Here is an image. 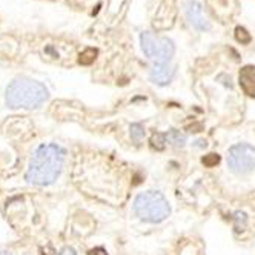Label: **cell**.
<instances>
[{
	"label": "cell",
	"instance_id": "obj_1",
	"mask_svg": "<svg viewBox=\"0 0 255 255\" xmlns=\"http://www.w3.org/2000/svg\"><path fill=\"white\" fill-rule=\"evenodd\" d=\"M65 163V151L54 143L40 145L31 155L25 180L36 186L52 185L59 178Z\"/></svg>",
	"mask_w": 255,
	"mask_h": 255
},
{
	"label": "cell",
	"instance_id": "obj_2",
	"mask_svg": "<svg viewBox=\"0 0 255 255\" xmlns=\"http://www.w3.org/2000/svg\"><path fill=\"white\" fill-rule=\"evenodd\" d=\"M49 97L43 83L28 77L14 79L6 88L5 102L9 109H36Z\"/></svg>",
	"mask_w": 255,
	"mask_h": 255
},
{
	"label": "cell",
	"instance_id": "obj_3",
	"mask_svg": "<svg viewBox=\"0 0 255 255\" xmlns=\"http://www.w3.org/2000/svg\"><path fill=\"white\" fill-rule=\"evenodd\" d=\"M134 212L143 221L160 223L171 214V206H169L168 200L162 192H158V191H146V192L137 195L134 201Z\"/></svg>",
	"mask_w": 255,
	"mask_h": 255
},
{
	"label": "cell",
	"instance_id": "obj_4",
	"mask_svg": "<svg viewBox=\"0 0 255 255\" xmlns=\"http://www.w3.org/2000/svg\"><path fill=\"white\" fill-rule=\"evenodd\" d=\"M140 45L146 57L154 60L155 65H166V63L171 62L175 52L174 42L171 39L155 37L148 31L140 34Z\"/></svg>",
	"mask_w": 255,
	"mask_h": 255
},
{
	"label": "cell",
	"instance_id": "obj_5",
	"mask_svg": "<svg viewBox=\"0 0 255 255\" xmlns=\"http://www.w3.org/2000/svg\"><path fill=\"white\" fill-rule=\"evenodd\" d=\"M228 166L237 175H246L255 168V148L248 143H237L228 151Z\"/></svg>",
	"mask_w": 255,
	"mask_h": 255
},
{
	"label": "cell",
	"instance_id": "obj_6",
	"mask_svg": "<svg viewBox=\"0 0 255 255\" xmlns=\"http://www.w3.org/2000/svg\"><path fill=\"white\" fill-rule=\"evenodd\" d=\"M186 19L198 31H208L211 28L209 20L203 11V6L195 2V0H191V2L186 3Z\"/></svg>",
	"mask_w": 255,
	"mask_h": 255
},
{
	"label": "cell",
	"instance_id": "obj_7",
	"mask_svg": "<svg viewBox=\"0 0 255 255\" xmlns=\"http://www.w3.org/2000/svg\"><path fill=\"white\" fill-rule=\"evenodd\" d=\"M175 69L166 63V65H154V68L149 71V80L155 85H160V86H165V85L171 83V80L174 79Z\"/></svg>",
	"mask_w": 255,
	"mask_h": 255
},
{
	"label": "cell",
	"instance_id": "obj_8",
	"mask_svg": "<svg viewBox=\"0 0 255 255\" xmlns=\"http://www.w3.org/2000/svg\"><path fill=\"white\" fill-rule=\"evenodd\" d=\"M240 86L249 97H255V68L246 66L240 71Z\"/></svg>",
	"mask_w": 255,
	"mask_h": 255
},
{
	"label": "cell",
	"instance_id": "obj_9",
	"mask_svg": "<svg viewBox=\"0 0 255 255\" xmlns=\"http://www.w3.org/2000/svg\"><path fill=\"white\" fill-rule=\"evenodd\" d=\"M97 54H99V51L95 49V48H86L83 52H80V56H79V63L80 65H91V63H94V60L97 59Z\"/></svg>",
	"mask_w": 255,
	"mask_h": 255
},
{
	"label": "cell",
	"instance_id": "obj_10",
	"mask_svg": "<svg viewBox=\"0 0 255 255\" xmlns=\"http://www.w3.org/2000/svg\"><path fill=\"white\" fill-rule=\"evenodd\" d=\"M166 139L177 148H183L185 143H186V135L182 134L180 131H177V129H171L169 132H166Z\"/></svg>",
	"mask_w": 255,
	"mask_h": 255
},
{
	"label": "cell",
	"instance_id": "obj_11",
	"mask_svg": "<svg viewBox=\"0 0 255 255\" xmlns=\"http://www.w3.org/2000/svg\"><path fill=\"white\" fill-rule=\"evenodd\" d=\"M129 132H131V139L134 143L137 145H140V142L143 140V137H145V129H143V126L140 123H132L131 128H129Z\"/></svg>",
	"mask_w": 255,
	"mask_h": 255
},
{
	"label": "cell",
	"instance_id": "obj_12",
	"mask_svg": "<svg viewBox=\"0 0 255 255\" xmlns=\"http://www.w3.org/2000/svg\"><path fill=\"white\" fill-rule=\"evenodd\" d=\"M166 134H162V132H155L151 139V145L152 148H155L157 151H163L165 149V143H166Z\"/></svg>",
	"mask_w": 255,
	"mask_h": 255
},
{
	"label": "cell",
	"instance_id": "obj_13",
	"mask_svg": "<svg viewBox=\"0 0 255 255\" xmlns=\"http://www.w3.org/2000/svg\"><path fill=\"white\" fill-rule=\"evenodd\" d=\"M235 39L240 42L241 45H246V43H249V42L252 40L251 34L243 26H237L235 28Z\"/></svg>",
	"mask_w": 255,
	"mask_h": 255
},
{
	"label": "cell",
	"instance_id": "obj_14",
	"mask_svg": "<svg viewBox=\"0 0 255 255\" xmlns=\"http://www.w3.org/2000/svg\"><path fill=\"white\" fill-rule=\"evenodd\" d=\"M201 163H203L206 168H214L220 163V155L218 154H208L201 158Z\"/></svg>",
	"mask_w": 255,
	"mask_h": 255
},
{
	"label": "cell",
	"instance_id": "obj_15",
	"mask_svg": "<svg viewBox=\"0 0 255 255\" xmlns=\"http://www.w3.org/2000/svg\"><path fill=\"white\" fill-rule=\"evenodd\" d=\"M234 221H235V229L237 231H243L246 228V223H248V217L244 212H235V217H234Z\"/></svg>",
	"mask_w": 255,
	"mask_h": 255
},
{
	"label": "cell",
	"instance_id": "obj_16",
	"mask_svg": "<svg viewBox=\"0 0 255 255\" xmlns=\"http://www.w3.org/2000/svg\"><path fill=\"white\" fill-rule=\"evenodd\" d=\"M88 255H108L105 251V248H94L88 252Z\"/></svg>",
	"mask_w": 255,
	"mask_h": 255
},
{
	"label": "cell",
	"instance_id": "obj_17",
	"mask_svg": "<svg viewBox=\"0 0 255 255\" xmlns=\"http://www.w3.org/2000/svg\"><path fill=\"white\" fill-rule=\"evenodd\" d=\"M59 255H77V252L74 251L72 248H69V246H66V248H63L60 252H59Z\"/></svg>",
	"mask_w": 255,
	"mask_h": 255
},
{
	"label": "cell",
	"instance_id": "obj_18",
	"mask_svg": "<svg viewBox=\"0 0 255 255\" xmlns=\"http://www.w3.org/2000/svg\"><path fill=\"white\" fill-rule=\"evenodd\" d=\"M0 255H13V254H9V252H0Z\"/></svg>",
	"mask_w": 255,
	"mask_h": 255
}]
</instances>
